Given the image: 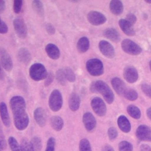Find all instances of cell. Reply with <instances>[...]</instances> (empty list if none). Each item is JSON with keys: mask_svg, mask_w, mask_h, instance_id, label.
<instances>
[{"mask_svg": "<svg viewBox=\"0 0 151 151\" xmlns=\"http://www.w3.org/2000/svg\"><path fill=\"white\" fill-rule=\"evenodd\" d=\"M104 35L107 39L111 40L113 42H117L120 40V36L116 29L113 28H109L106 29L103 32Z\"/></svg>", "mask_w": 151, "mask_h": 151, "instance_id": "cb8c5ba5", "label": "cell"}, {"mask_svg": "<svg viewBox=\"0 0 151 151\" xmlns=\"http://www.w3.org/2000/svg\"><path fill=\"white\" fill-rule=\"evenodd\" d=\"M91 106L94 112L99 116H104L106 114V106L101 98L98 97L93 98L91 101Z\"/></svg>", "mask_w": 151, "mask_h": 151, "instance_id": "ba28073f", "label": "cell"}, {"mask_svg": "<svg viewBox=\"0 0 151 151\" xmlns=\"http://www.w3.org/2000/svg\"><path fill=\"white\" fill-rule=\"evenodd\" d=\"M29 74L33 80L39 81L45 79L48 73L43 64L41 63H35L29 67Z\"/></svg>", "mask_w": 151, "mask_h": 151, "instance_id": "3957f363", "label": "cell"}, {"mask_svg": "<svg viewBox=\"0 0 151 151\" xmlns=\"http://www.w3.org/2000/svg\"><path fill=\"white\" fill-rule=\"evenodd\" d=\"M119 25L122 31L128 36H134L136 34L132 25L125 19H121L119 21Z\"/></svg>", "mask_w": 151, "mask_h": 151, "instance_id": "d6986e66", "label": "cell"}, {"mask_svg": "<svg viewBox=\"0 0 151 151\" xmlns=\"http://www.w3.org/2000/svg\"><path fill=\"white\" fill-rule=\"evenodd\" d=\"M136 136L140 140L151 142V127L145 124L140 125L136 129Z\"/></svg>", "mask_w": 151, "mask_h": 151, "instance_id": "8fae6325", "label": "cell"}, {"mask_svg": "<svg viewBox=\"0 0 151 151\" xmlns=\"http://www.w3.org/2000/svg\"><path fill=\"white\" fill-rule=\"evenodd\" d=\"M54 78V75L52 72H50L48 73V75L46 77V78L45 79V81H44V86L45 87H48L49 86L53 81Z\"/></svg>", "mask_w": 151, "mask_h": 151, "instance_id": "60d3db41", "label": "cell"}, {"mask_svg": "<svg viewBox=\"0 0 151 151\" xmlns=\"http://www.w3.org/2000/svg\"><path fill=\"white\" fill-rule=\"evenodd\" d=\"M14 30L17 36L24 39L27 36V27L24 20L21 17L16 18L13 21Z\"/></svg>", "mask_w": 151, "mask_h": 151, "instance_id": "52a82bcc", "label": "cell"}, {"mask_svg": "<svg viewBox=\"0 0 151 151\" xmlns=\"http://www.w3.org/2000/svg\"><path fill=\"white\" fill-rule=\"evenodd\" d=\"M34 118L36 123L41 127H44L47 123V116L45 111L42 107H37L34 111Z\"/></svg>", "mask_w": 151, "mask_h": 151, "instance_id": "5bb4252c", "label": "cell"}, {"mask_svg": "<svg viewBox=\"0 0 151 151\" xmlns=\"http://www.w3.org/2000/svg\"><path fill=\"white\" fill-rule=\"evenodd\" d=\"M50 124L54 130L58 132L62 129L64 125V122L60 116H54L50 119Z\"/></svg>", "mask_w": 151, "mask_h": 151, "instance_id": "484cf974", "label": "cell"}, {"mask_svg": "<svg viewBox=\"0 0 151 151\" xmlns=\"http://www.w3.org/2000/svg\"><path fill=\"white\" fill-rule=\"evenodd\" d=\"M107 134H108L109 139L110 140H113L117 137V136L118 135V132H117V129L115 127H111L108 129Z\"/></svg>", "mask_w": 151, "mask_h": 151, "instance_id": "74e56055", "label": "cell"}, {"mask_svg": "<svg viewBox=\"0 0 151 151\" xmlns=\"http://www.w3.org/2000/svg\"><path fill=\"white\" fill-rule=\"evenodd\" d=\"M22 1L21 0H15L14 1V5H13V9L15 13L19 14L22 9Z\"/></svg>", "mask_w": 151, "mask_h": 151, "instance_id": "f35d334b", "label": "cell"}, {"mask_svg": "<svg viewBox=\"0 0 151 151\" xmlns=\"http://www.w3.org/2000/svg\"><path fill=\"white\" fill-rule=\"evenodd\" d=\"M125 19L133 26L136 23L137 21V18L133 14L129 13L126 16Z\"/></svg>", "mask_w": 151, "mask_h": 151, "instance_id": "b9f144b4", "label": "cell"}, {"mask_svg": "<svg viewBox=\"0 0 151 151\" xmlns=\"http://www.w3.org/2000/svg\"><path fill=\"white\" fill-rule=\"evenodd\" d=\"M90 90L92 93H100L106 101L109 104H111L114 101V96L113 91L109 86L101 80L92 82L90 86Z\"/></svg>", "mask_w": 151, "mask_h": 151, "instance_id": "7a4b0ae2", "label": "cell"}, {"mask_svg": "<svg viewBox=\"0 0 151 151\" xmlns=\"http://www.w3.org/2000/svg\"><path fill=\"white\" fill-rule=\"evenodd\" d=\"M33 147L34 151H39L41 149L42 147V142L41 139L38 136L34 137L30 141Z\"/></svg>", "mask_w": 151, "mask_h": 151, "instance_id": "836d02e7", "label": "cell"}, {"mask_svg": "<svg viewBox=\"0 0 151 151\" xmlns=\"http://www.w3.org/2000/svg\"><path fill=\"white\" fill-rule=\"evenodd\" d=\"M127 111L128 114L135 119H139L141 116V112L140 109L136 106L131 104L127 107Z\"/></svg>", "mask_w": 151, "mask_h": 151, "instance_id": "83f0119b", "label": "cell"}, {"mask_svg": "<svg viewBox=\"0 0 151 151\" xmlns=\"http://www.w3.org/2000/svg\"><path fill=\"white\" fill-rule=\"evenodd\" d=\"M119 151H133V145L127 141H122L119 144Z\"/></svg>", "mask_w": 151, "mask_h": 151, "instance_id": "d6a6232c", "label": "cell"}, {"mask_svg": "<svg viewBox=\"0 0 151 151\" xmlns=\"http://www.w3.org/2000/svg\"><path fill=\"white\" fill-rule=\"evenodd\" d=\"M8 31V28L7 25L4 21H3L0 17V34H6Z\"/></svg>", "mask_w": 151, "mask_h": 151, "instance_id": "7bdbcfd3", "label": "cell"}, {"mask_svg": "<svg viewBox=\"0 0 151 151\" xmlns=\"http://www.w3.org/2000/svg\"><path fill=\"white\" fill-rule=\"evenodd\" d=\"M111 83L115 91L120 96H123L127 89L124 83L120 78L114 77L111 79Z\"/></svg>", "mask_w": 151, "mask_h": 151, "instance_id": "e0dca14e", "label": "cell"}, {"mask_svg": "<svg viewBox=\"0 0 151 151\" xmlns=\"http://www.w3.org/2000/svg\"><path fill=\"white\" fill-rule=\"evenodd\" d=\"M55 139L54 137L48 139L47 143V147L45 151H55Z\"/></svg>", "mask_w": 151, "mask_h": 151, "instance_id": "8d00e7d4", "label": "cell"}, {"mask_svg": "<svg viewBox=\"0 0 151 151\" xmlns=\"http://www.w3.org/2000/svg\"><path fill=\"white\" fill-rule=\"evenodd\" d=\"M5 8H6L5 2L3 0H0V14L3 13Z\"/></svg>", "mask_w": 151, "mask_h": 151, "instance_id": "7dc6e473", "label": "cell"}, {"mask_svg": "<svg viewBox=\"0 0 151 151\" xmlns=\"http://www.w3.org/2000/svg\"><path fill=\"white\" fill-rule=\"evenodd\" d=\"M70 2H73V3H75V2H78V1H70Z\"/></svg>", "mask_w": 151, "mask_h": 151, "instance_id": "11a10c76", "label": "cell"}, {"mask_svg": "<svg viewBox=\"0 0 151 151\" xmlns=\"http://www.w3.org/2000/svg\"><path fill=\"white\" fill-rule=\"evenodd\" d=\"M63 70L67 81L71 83L74 82L76 81V74L73 71V70L70 67H65L63 69Z\"/></svg>", "mask_w": 151, "mask_h": 151, "instance_id": "f546056e", "label": "cell"}, {"mask_svg": "<svg viewBox=\"0 0 151 151\" xmlns=\"http://www.w3.org/2000/svg\"><path fill=\"white\" fill-rule=\"evenodd\" d=\"M141 88L144 94L149 98L151 99V86L147 84H142Z\"/></svg>", "mask_w": 151, "mask_h": 151, "instance_id": "ab89813d", "label": "cell"}, {"mask_svg": "<svg viewBox=\"0 0 151 151\" xmlns=\"http://www.w3.org/2000/svg\"><path fill=\"white\" fill-rule=\"evenodd\" d=\"M9 105L13 113L14 123L19 130H25L29 123V117L25 111L26 104L24 99L20 96L12 97Z\"/></svg>", "mask_w": 151, "mask_h": 151, "instance_id": "6da1fadb", "label": "cell"}, {"mask_svg": "<svg viewBox=\"0 0 151 151\" xmlns=\"http://www.w3.org/2000/svg\"><path fill=\"white\" fill-rule=\"evenodd\" d=\"M17 58L19 61L24 64H28L31 60V54L25 47H21L17 52Z\"/></svg>", "mask_w": 151, "mask_h": 151, "instance_id": "2e32d148", "label": "cell"}, {"mask_svg": "<svg viewBox=\"0 0 151 151\" xmlns=\"http://www.w3.org/2000/svg\"><path fill=\"white\" fill-rule=\"evenodd\" d=\"M2 133V127H1V123H0V134Z\"/></svg>", "mask_w": 151, "mask_h": 151, "instance_id": "f5cc1de1", "label": "cell"}, {"mask_svg": "<svg viewBox=\"0 0 151 151\" xmlns=\"http://www.w3.org/2000/svg\"><path fill=\"white\" fill-rule=\"evenodd\" d=\"M80 151H91V148L89 141L87 139H83L79 144Z\"/></svg>", "mask_w": 151, "mask_h": 151, "instance_id": "e575fe53", "label": "cell"}, {"mask_svg": "<svg viewBox=\"0 0 151 151\" xmlns=\"http://www.w3.org/2000/svg\"><path fill=\"white\" fill-rule=\"evenodd\" d=\"M8 144L12 151H22L20 145L14 137L10 136L9 137Z\"/></svg>", "mask_w": 151, "mask_h": 151, "instance_id": "1f68e13d", "label": "cell"}, {"mask_svg": "<svg viewBox=\"0 0 151 151\" xmlns=\"http://www.w3.org/2000/svg\"><path fill=\"white\" fill-rule=\"evenodd\" d=\"M32 8L34 11L40 17H42L44 15V8L41 1L35 0L32 2Z\"/></svg>", "mask_w": 151, "mask_h": 151, "instance_id": "4316f807", "label": "cell"}, {"mask_svg": "<svg viewBox=\"0 0 151 151\" xmlns=\"http://www.w3.org/2000/svg\"><path fill=\"white\" fill-rule=\"evenodd\" d=\"M86 69L93 76H100L104 73L103 63L97 58H91L86 63Z\"/></svg>", "mask_w": 151, "mask_h": 151, "instance_id": "277c9868", "label": "cell"}, {"mask_svg": "<svg viewBox=\"0 0 151 151\" xmlns=\"http://www.w3.org/2000/svg\"><path fill=\"white\" fill-rule=\"evenodd\" d=\"M149 68H150V70L151 71V60L149 61Z\"/></svg>", "mask_w": 151, "mask_h": 151, "instance_id": "db71d44e", "label": "cell"}, {"mask_svg": "<svg viewBox=\"0 0 151 151\" xmlns=\"http://www.w3.org/2000/svg\"><path fill=\"white\" fill-rule=\"evenodd\" d=\"M117 125L124 133H129L131 130V125L128 119L124 115L120 116L117 119Z\"/></svg>", "mask_w": 151, "mask_h": 151, "instance_id": "7402d4cb", "label": "cell"}, {"mask_svg": "<svg viewBox=\"0 0 151 151\" xmlns=\"http://www.w3.org/2000/svg\"><path fill=\"white\" fill-rule=\"evenodd\" d=\"M145 2L147 4H151V0H145Z\"/></svg>", "mask_w": 151, "mask_h": 151, "instance_id": "816d5d0a", "label": "cell"}, {"mask_svg": "<svg viewBox=\"0 0 151 151\" xmlns=\"http://www.w3.org/2000/svg\"><path fill=\"white\" fill-rule=\"evenodd\" d=\"M0 115L4 124L6 127H9L11 125V120L7 107L4 102H1L0 103Z\"/></svg>", "mask_w": 151, "mask_h": 151, "instance_id": "ffe728a7", "label": "cell"}, {"mask_svg": "<svg viewBox=\"0 0 151 151\" xmlns=\"http://www.w3.org/2000/svg\"><path fill=\"white\" fill-rule=\"evenodd\" d=\"M0 62L2 67L7 71H10L13 68L12 60L8 52L4 47H0Z\"/></svg>", "mask_w": 151, "mask_h": 151, "instance_id": "9c48e42d", "label": "cell"}, {"mask_svg": "<svg viewBox=\"0 0 151 151\" xmlns=\"http://www.w3.org/2000/svg\"><path fill=\"white\" fill-rule=\"evenodd\" d=\"M48 106L53 111H58L61 109L63 96L59 90L55 89L51 93L48 99Z\"/></svg>", "mask_w": 151, "mask_h": 151, "instance_id": "5b68a950", "label": "cell"}, {"mask_svg": "<svg viewBox=\"0 0 151 151\" xmlns=\"http://www.w3.org/2000/svg\"><path fill=\"white\" fill-rule=\"evenodd\" d=\"M90 47V41L87 37H81L77 43V49L80 53L86 52Z\"/></svg>", "mask_w": 151, "mask_h": 151, "instance_id": "d4e9b609", "label": "cell"}, {"mask_svg": "<svg viewBox=\"0 0 151 151\" xmlns=\"http://www.w3.org/2000/svg\"><path fill=\"white\" fill-rule=\"evenodd\" d=\"M0 151H2V150L1 149V147H0Z\"/></svg>", "mask_w": 151, "mask_h": 151, "instance_id": "9f6ffc18", "label": "cell"}, {"mask_svg": "<svg viewBox=\"0 0 151 151\" xmlns=\"http://www.w3.org/2000/svg\"><path fill=\"white\" fill-rule=\"evenodd\" d=\"M5 73L3 71V70L2 68V66L0 64V80H1V81L4 80L5 78Z\"/></svg>", "mask_w": 151, "mask_h": 151, "instance_id": "681fc988", "label": "cell"}, {"mask_svg": "<svg viewBox=\"0 0 151 151\" xmlns=\"http://www.w3.org/2000/svg\"><path fill=\"white\" fill-rule=\"evenodd\" d=\"M140 151H151V147L146 144H142L140 146Z\"/></svg>", "mask_w": 151, "mask_h": 151, "instance_id": "bcb514c9", "label": "cell"}, {"mask_svg": "<svg viewBox=\"0 0 151 151\" xmlns=\"http://www.w3.org/2000/svg\"><path fill=\"white\" fill-rule=\"evenodd\" d=\"M101 53L108 58H112L115 56V50L112 45L107 41L101 40L99 44Z\"/></svg>", "mask_w": 151, "mask_h": 151, "instance_id": "7c38bea8", "label": "cell"}, {"mask_svg": "<svg viewBox=\"0 0 151 151\" xmlns=\"http://www.w3.org/2000/svg\"><path fill=\"white\" fill-rule=\"evenodd\" d=\"M121 47L124 52L132 55H139L142 51L141 47L139 45L129 39L123 40L121 43Z\"/></svg>", "mask_w": 151, "mask_h": 151, "instance_id": "8992f818", "label": "cell"}, {"mask_svg": "<svg viewBox=\"0 0 151 151\" xmlns=\"http://www.w3.org/2000/svg\"><path fill=\"white\" fill-rule=\"evenodd\" d=\"M6 147V142L2 133L0 134V147L3 150L5 149Z\"/></svg>", "mask_w": 151, "mask_h": 151, "instance_id": "f6af8a7d", "label": "cell"}, {"mask_svg": "<svg viewBox=\"0 0 151 151\" xmlns=\"http://www.w3.org/2000/svg\"><path fill=\"white\" fill-rule=\"evenodd\" d=\"M83 123L88 132L93 131L96 126V120L90 112H86L83 116Z\"/></svg>", "mask_w": 151, "mask_h": 151, "instance_id": "9a60e30c", "label": "cell"}, {"mask_svg": "<svg viewBox=\"0 0 151 151\" xmlns=\"http://www.w3.org/2000/svg\"><path fill=\"white\" fill-rule=\"evenodd\" d=\"M146 115L149 120H151V107H149L146 110Z\"/></svg>", "mask_w": 151, "mask_h": 151, "instance_id": "f907efd6", "label": "cell"}, {"mask_svg": "<svg viewBox=\"0 0 151 151\" xmlns=\"http://www.w3.org/2000/svg\"><path fill=\"white\" fill-rule=\"evenodd\" d=\"M123 77L128 83H134L138 80L139 74L137 70L133 66H126L123 70Z\"/></svg>", "mask_w": 151, "mask_h": 151, "instance_id": "4fadbf2b", "label": "cell"}, {"mask_svg": "<svg viewBox=\"0 0 151 151\" xmlns=\"http://www.w3.org/2000/svg\"><path fill=\"white\" fill-rule=\"evenodd\" d=\"M101 151H114L111 146L109 145H105L102 147Z\"/></svg>", "mask_w": 151, "mask_h": 151, "instance_id": "c3c4849f", "label": "cell"}, {"mask_svg": "<svg viewBox=\"0 0 151 151\" xmlns=\"http://www.w3.org/2000/svg\"><path fill=\"white\" fill-rule=\"evenodd\" d=\"M110 10L115 15H119L123 12V5L119 0H112L109 5Z\"/></svg>", "mask_w": 151, "mask_h": 151, "instance_id": "603a6c76", "label": "cell"}, {"mask_svg": "<svg viewBox=\"0 0 151 151\" xmlns=\"http://www.w3.org/2000/svg\"><path fill=\"white\" fill-rule=\"evenodd\" d=\"M123 96L126 99L130 101L136 100L138 97L137 93L134 90L131 88H127Z\"/></svg>", "mask_w": 151, "mask_h": 151, "instance_id": "4dcf8cb0", "label": "cell"}, {"mask_svg": "<svg viewBox=\"0 0 151 151\" xmlns=\"http://www.w3.org/2000/svg\"><path fill=\"white\" fill-rule=\"evenodd\" d=\"M45 29L49 35H54L55 33V27L50 23H47L45 25Z\"/></svg>", "mask_w": 151, "mask_h": 151, "instance_id": "ee69618b", "label": "cell"}, {"mask_svg": "<svg viewBox=\"0 0 151 151\" xmlns=\"http://www.w3.org/2000/svg\"><path fill=\"white\" fill-rule=\"evenodd\" d=\"M88 21L93 25H100L106 22V17L101 12L91 11L87 14Z\"/></svg>", "mask_w": 151, "mask_h": 151, "instance_id": "30bf717a", "label": "cell"}, {"mask_svg": "<svg viewBox=\"0 0 151 151\" xmlns=\"http://www.w3.org/2000/svg\"><path fill=\"white\" fill-rule=\"evenodd\" d=\"M22 151H34L31 142L26 139H23L20 145Z\"/></svg>", "mask_w": 151, "mask_h": 151, "instance_id": "d590c367", "label": "cell"}, {"mask_svg": "<svg viewBox=\"0 0 151 151\" xmlns=\"http://www.w3.org/2000/svg\"><path fill=\"white\" fill-rule=\"evenodd\" d=\"M47 55L52 60H57L60 56V51L58 47L52 43L48 44L45 48Z\"/></svg>", "mask_w": 151, "mask_h": 151, "instance_id": "ac0fdd59", "label": "cell"}, {"mask_svg": "<svg viewBox=\"0 0 151 151\" xmlns=\"http://www.w3.org/2000/svg\"><path fill=\"white\" fill-rule=\"evenodd\" d=\"M55 78L57 82L62 86H65L67 84V79L64 70L62 68H60L56 71Z\"/></svg>", "mask_w": 151, "mask_h": 151, "instance_id": "f1b7e54d", "label": "cell"}, {"mask_svg": "<svg viewBox=\"0 0 151 151\" xmlns=\"http://www.w3.org/2000/svg\"><path fill=\"white\" fill-rule=\"evenodd\" d=\"M70 109L73 111H77L80 106V98L76 93H72L68 99Z\"/></svg>", "mask_w": 151, "mask_h": 151, "instance_id": "44dd1931", "label": "cell"}]
</instances>
